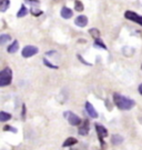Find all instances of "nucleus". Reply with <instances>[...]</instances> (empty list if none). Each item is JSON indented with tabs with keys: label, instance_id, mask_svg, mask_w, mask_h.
Masks as SVG:
<instances>
[{
	"label": "nucleus",
	"instance_id": "obj_1",
	"mask_svg": "<svg viewBox=\"0 0 142 150\" xmlns=\"http://www.w3.org/2000/svg\"><path fill=\"white\" fill-rule=\"evenodd\" d=\"M113 101H115V105L120 110H130L136 105L134 100L130 99L128 97H124V96H122L120 94H113Z\"/></svg>",
	"mask_w": 142,
	"mask_h": 150
},
{
	"label": "nucleus",
	"instance_id": "obj_2",
	"mask_svg": "<svg viewBox=\"0 0 142 150\" xmlns=\"http://www.w3.org/2000/svg\"><path fill=\"white\" fill-rule=\"evenodd\" d=\"M12 80V71L10 68H5L0 72V87H6L9 86Z\"/></svg>",
	"mask_w": 142,
	"mask_h": 150
},
{
	"label": "nucleus",
	"instance_id": "obj_3",
	"mask_svg": "<svg viewBox=\"0 0 142 150\" xmlns=\"http://www.w3.org/2000/svg\"><path fill=\"white\" fill-rule=\"evenodd\" d=\"M63 115H65V118L68 120V122L70 123L71 126H80L82 123L81 119L77 116L76 113H73L71 111H66Z\"/></svg>",
	"mask_w": 142,
	"mask_h": 150
},
{
	"label": "nucleus",
	"instance_id": "obj_4",
	"mask_svg": "<svg viewBox=\"0 0 142 150\" xmlns=\"http://www.w3.org/2000/svg\"><path fill=\"white\" fill-rule=\"evenodd\" d=\"M96 130H97V135H98V138H99V140H100V144H101V146H103L104 137L108 136V130H107V128H104L102 125L96 123Z\"/></svg>",
	"mask_w": 142,
	"mask_h": 150
},
{
	"label": "nucleus",
	"instance_id": "obj_5",
	"mask_svg": "<svg viewBox=\"0 0 142 150\" xmlns=\"http://www.w3.org/2000/svg\"><path fill=\"white\" fill-rule=\"evenodd\" d=\"M39 49L34 46H26L23 49H22V57L23 58H30L32 56L37 55L38 54Z\"/></svg>",
	"mask_w": 142,
	"mask_h": 150
},
{
	"label": "nucleus",
	"instance_id": "obj_6",
	"mask_svg": "<svg viewBox=\"0 0 142 150\" xmlns=\"http://www.w3.org/2000/svg\"><path fill=\"white\" fill-rule=\"evenodd\" d=\"M124 16H126L127 19H129V20H131V21L137 22L140 26H142V16H139L138 13L133 12V11H127L126 13H124Z\"/></svg>",
	"mask_w": 142,
	"mask_h": 150
},
{
	"label": "nucleus",
	"instance_id": "obj_7",
	"mask_svg": "<svg viewBox=\"0 0 142 150\" xmlns=\"http://www.w3.org/2000/svg\"><path fill=\"white\" fill-rule=\"evenodd\" d=\"M86 110H87L88 115L91 117V118H98V112L96 111L94 107H93L89 101L86 102Z\"/></svg>",
	"mask_w": 142,
	"mask_h": 150
},
{
	"label": "nucleus",
	"instance_id": "obj_8",
	"mask_svg": "<svg viewBox=\"0 0 142 150\" xmlns=\"http://www.w3.org/2000/svg\"><path fill=\"white\" fill-rule=\"evenodd\" d=\"M75 23L80 28L86 27L88 25V18L86 16H78L75 20Z\"/></svg>",
	"mask_w": 142,
	"mask_h": 150
},
{
	"label": "nucleus",
	"instance_id": "obj_9",
	"mask_svg": "<svg viewBox=\"0 0 142 150\" xmlns=\"http://www.w3.org/2000/svg\"><path fill=\"white\" fill-rule=\"evenodd\" d=\"M60 15L65 19H70L72 15H73V11L71 10L70 8H68V7H62L60 11Z\"/></svg>",
	"mask_w": 142,
	"mask_h": 150
},
{
	"label": "nucleus",
	"instance_id": "obj_10",
	"mask_svg": "<svg viewBox=\"0 0 142 150\" xmlns=\"http://www.w3.org/2000/svg\"><path fill=\"white\" fill-rule=\"evenodd\" d=\"M89 132V122L86 119L83 121V125H80V128H79V135H82V136H86Z\"/></svg>",
	"mask_w": 142,
	"mask_h": 150
},
{
	"label": "nucleus",
	"instance_id": "obj_11",
	"mask_svg": "<svg viewBox=\"0 0 142 150\" xmlns=\"http://www.w3.org/2000/svg\"><path fill=\"white\" fill-rule=\"evenodd\" d=\"M18 49H19V42H18L17 40H15V41L8 47V52H9V54H15V52L18 51Z\"/></svg>",
	"mask_w": 142,
	"mask_h": 150
},
{
	"label": "nucleus",
	"instance_id": "obj_12",
	"mask_svg": "<svg viewBox=\"0 0 142 150\" xmlns=\"http://www.w3.org/2000/svg\"><path fill=\"white\" fill-rule=\"evenodd\" d=\"M111 142L113 144H120L123 142V137L120 135H113L111 137Z\"/></svg>",
	"mask_w": 142,
	"mask_h": 150
},
{
	"label": "nucleus",
	"instance_id": "obj_13",
	"mask_svg": "<svg viewBox=\"0 0 142 150\" xmlns=\"http://www.w3.org/2000/svg\"><path fill=\"white\" fill-rule=\"evenodd\" d=\"M27 13H28L27 7H26L25 5H21L20 9H19V11L17 12V17H18V18H22V17L27 16Z\"/></svg>",
	"mask_w": 142,
	"mask_h": 150
},
{
	"label": "nucleus",
	"instance_id": "obj_14",
	"mask_svg": "<svg viewBox=\"0 0 142 150\" xmlns=\"http://www.w3.org/2000/svg\"><path fill=\"white\" fill-rule=\"evenodd\" d=\"M78 142V140L76 138H73V137H70V138L66 139V141L63 142V147H71V146H73V144H76Z\"/></svg>",
	"mask_w": 142,
	"mask_h": 150
},
{
	"label": "nucleus",
	"instance_id": "obj_15",
	"mask_svg": "<svg viewBox=\"0 0 142 150\" xmlns=\"http://www.w3.org/2000/svg\"><path fill=\"white\" fill-rule=\"evenodd\" d=\"M11 119V115L9 112H5V111H1L0 112V121L6 122Z\"/></svg>",
	"mask_w": 142,
	"mask_h": 150
},
{
	"label": "nucleus",
	"instance_id": "obj_16",
	"mask_svg": "<svg viewBox=\"0 0 142 150\" xmlns=\"http://www.w3.org/2000/svg\"><path fill=\"white\" fill-rule=\"evenodd\" d=\"M10 5V0H1V4H0V10L1 12H5Z\"/></svg>",
	"mask_w": 142,
	"mask_h": 150
},
{
	"label": "nucleus",
	"instance_id": "obj_17",
	"mask_svg": "<svg viewBox=\"0 0 142 150\" xmlns=\"http://www.w3.org/2000/svg\"><path fill=\"white\" fill-rule=\"evenodd\" d=\"M10 39H11V37L9 35H6V33L1 35V36H0V44H5L6 42H8Z\"/></svg>",
	"mask_w": 142,
	"mask_h": 150
},
{
	"label": "nucleus",
	"instance_id": "obj_18",
	"mask_svg": "<svg viewBox=\"0 0 142 150\" xmlns=\"http://www.w3.org/2000/svg\"><path fill=\"white\" fill-rule=\"evenodd\" d=\"M94 46H96V47H101L102 49L107 50V46H105V44H104L103 42H102V41H101V40H100L99 38L96 39V41H94Z\"/></svg>",
	"mask_w": 142,
	"mask_h": 150
},
{
	"label": "nucleus",
	"instance_id": "obj_19",
	"mask_svg": "<svg viewBox=\"0 0 142 150\" xmlns=\"http://www.w3.org/2000/svg\"><path fill=\"white\" fill-rule=\"evenodd\" d=\"M75 9H76L77 11H82L83 9H84V7H83V4H82L81 1H76V4H75Z\"/></svg>",
	"mask_w": 142,
	"mask_h": 150
},
{
	"label": "nucleus",
	"instance_id": "obj_20",
	"mask_svg": "<svg viewBox=\"0 0 142 150\" xmlns=\"http://www.w3.org/2000/svg\"><path fill=\"white\" fill-rule=\"evenodd\" d=\"M89 32L91 33L96 39L99 38V36H100V32H99L98 29H90V31H89Z\"/></svg>",
	"mask_w": 142,
	"mask_h": 150
},
{
	"label": "nucleus",
	"instance_id": "obj_21",
	"mask_svg": "<svg viewBox=\"0 0 142 150\" xmlns=\"http://www.w3.org/2000/svg\"><path fill=\"white\" fill-rule=\"evenodd\" d=\"M44 63L47 67L51 68V69H58V66H56V65H52V63H50V61H48L47 59H44Z\"/></svg>",
	"mask_w": 142,
	"mask_h": 150
},
{
	"label": "nucleus",
	"instance_id": "obj_22",
	"mask_svg": "<svg viewBox=\"0 0 142 150\" xmlns=\"http://www.w3.org/2000/svg\"><path fill=\"white\" fill-rule=\"evenodd\" d=\"M4 130H5V131H12L13 133L17 132V129H16V128L11 127V126H5V127H4Z\"/></svg>",
	"mask_w": 142,
	"mask_h": 150
},
{
	"label": "nucleus",
	"instance_id": "obj_23",
	"mask_svg": "<svg viewBox=\"0 0 142 150\" xmlns=\"http://www.w3.org/2000/svg\"><path fill=\"white\" fill-rule=\"evenodd\" d=\"M78 58H79V59H80V60L82 61V62H83V63H84V65H90V63H89V62H87V61L84 60V59H83V58H82L81 56H78Z\"/></svg>",
	"mask_w": 142,
	"mask_h": 150
},
{
	"label": "nucleus",
	"instance_id": "obj_24",
	"mask_svg": "<svg viewBox=\"0 0 142 150\" xmlns=\"http://www.w3.org/2000/svg\"><path fill=\"white\" fill-rule=\"evenodd\" d=\"M139 92H140V94H142V83L139 86Z\"/></svg>",
	"mask_w": 142,
	"mask_h": 150
},
{
	"label": "nucleus",
	"instance_id": "obj_25",
	"mask_svg": "<svg viewBox=\"0 0 142 150\" xmlns=\"http://www.w3.org/2000/svg\"><path fill=\"white\" fill-rule=\"evenodd\" d=\"M29 2H38V0H28Z\"/></svg>",
	"mask_w": 142,
	"mask_h": 150
}]
</instances>
